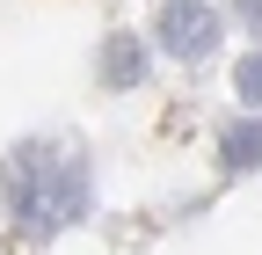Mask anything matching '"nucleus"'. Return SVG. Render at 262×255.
I'll return each mask as SVG.
<instances>
[{
    "label": "nucleus",
    "instance_id": "nucleus-2",
    "mask_svg": "<svg viewBox=\"0 0 262 255\" xmlns=\"http://www.w3.org/2000/svg\"><path fill=\"white\" fill-rule=\"evenodd\" d=\"M219 37H226V15L211 8V0H160V8H153V44L168 58H182V66L211 58Z\"/></svg>",
    "mask_w": 262,
    "mask_h": 255
},
{
    "label": "nucleus",
    "instance_id": "nucleus-3",
    "mask_svg": "<svg viewBox=\"0 0 262 255\" xmlns=\"http://www.w3.org/2000/svg\"><path fill=\"white\" fill-rule=\"evenodd\" d=\"M153 73V44H139V37H131V29H110V37L102 44H95V80H102V88H139Z\"/></svg>",
    "mask_w": 262,
    "mask_h": 255
},
{
    "label": "nucleus",
    "instance_id": "nucleus-4",
    "mask_svg": "<svg viewBox=\"0 0 262 255\" xmlns=\"http://www.w3.org/2000/svg\"><path fill=\"white\" fill-rule=\"evenodd\" d=\"M219 168H226V175H255V168H262V117L219 124Z\"/></svg>",
    "mask_w": 262,
    "mask_h": 255
},
{
    "label": "nucleus",
    "instance_id": "nucleus-1",
    "mask_svg": "<svg viewBox=\"0 0 262 255\" xmlns=\"http://www.w3.org/2000/svg\"><path fill=\"white\" fill-rule=\"evenodd\" d=\"M0 204H8L22 241H51L66 226H80L95 204V161L80 153V139H22L0 153Z\"/></svg>",
    "mask_w": 262,
    "mask_h": 255
},
{
    "label": "nucleus",
    "instance_id": "nucleus-6",
    "mask_svg": "<svg viewBox=\"0 0 262 255\" xmlns=\"http://www.w3.org/2000/svg\"><path fill=\"white\" fill-rule=\"evenodd\" d=\"M226 15H233V22L248 29V37L262 44V0H226Z\"/></svg>",
    "mask_w": 262,
    "mask_h": 255
},
{
    "label": "nucleus",
    "instance_id": "nucleus-5",
    "mask_svg": "<svg viewBox=\"0 0 262 255\" xmlns=\"http://www.w3.org/2000/svg\"><path fill=\"white\" fill-rule=\"evenodd\" d=\"M233 95L248 102V117H262V44L241 58V66H233Z\"/></svg>",
    "mask_w": 262,
    "mask_h": 255
}]
</instances>
